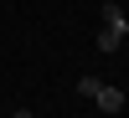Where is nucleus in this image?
<instances>
[{
  "mask_svg": "<svg viewBox=\"0 0 129 118\" xmlns=\"http://www.w3.org/2000/svg\"><path fill=\"white\" fill-rule=\"evenodd\" d=\"M129 36V16L119 5H103V31H98V51H119Z\"/></svg>",
  "mask_w": 129,
  "mask_h": 118,
  "instance_id": "nucleus-1",
  "label": "nucleus"
},
{
  "mask_svg": "<svg viewBox=\"0 0 129 118\" xmlns=\"http://www.w3.org/2000/svg\"><path fill=\"white\" fill-rule=\"evenodd\" d=\"M93 103H98L103 113H124V92L109 87V82H98V92H93Z\"/></svg>",
  "mask_w": 129,
  "mask_h": 118,
  "instance_id": "nucleus-2",
  "label": "nucleus"
},
{
  "mask_svg": "<svg viewBox=\"0 0 129 118\" xmlns=\"http://www.w3.org/2000/svg\"><path fill=\"white\" fill-rule=\"evenodd\" d=\"M16 118H36V113H31V108H21V113H16Z\"/></svg>",
  "mask_w": 129,
  "mask_h": 118,
  "instance_id": "nucleus-3",
  "label": "nucleus"
}]
</instances>
